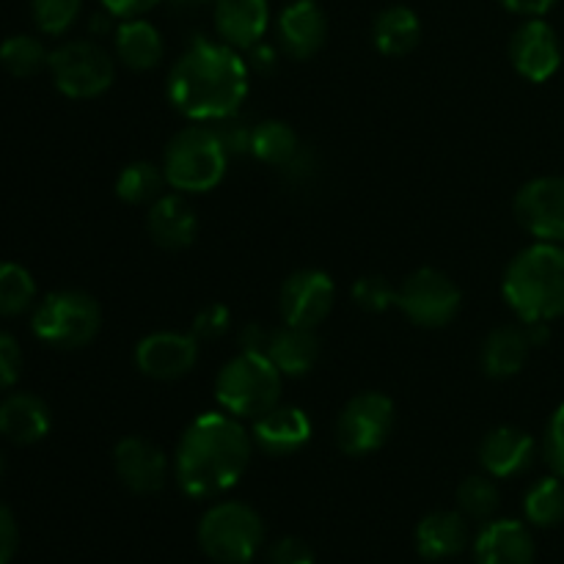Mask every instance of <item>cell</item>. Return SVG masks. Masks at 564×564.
I'll use <instances>...</instances> for the list:
<instances>
[{
    "label": "cell",
    "instance_id": "obj_1",
    "mask_svg": "<svg viewBox=\"0 0 564 564\" xmlns=\"http://www.w3.org/2000/svg\"><path fill=\"white\" fill-rule=\"evenodd\" d=\"M251 88V66L240 50L213 39H193L169 72V102L198 124L240 113Z\"/></svg>",
    "mask_w": 564,
    "mask_h": 564
},
{
    "label": "cell",
    "instance_id": "obj_2",
    "mask_svg": "<svg viewBox=\"0 0 564 564\" xmlns=\"http://www.w3.org/2000/svg\"><path fill=\"white\" fill-rule=\"evenodd\" d=\"M251 430L226 411L193 419L174 452V479L187 499H215L246 477L253 455Z\"/></svg>",
    "mask_w": 564,
    "mask_h": 564
},
{
    "label": "cell",
    "instance_id": "obj_3",
    "mask_svg": "<svg viewBox=\"0 0 564 564\" xmlns=\"http://www.w3.org/2000/svg\"><path fill=\"white\" fill-rule=\"evenodd\" d=\"M501 292L523 325L564 317V246L534 242L516 253L505 270Z\"/></svg>",
    "mask_w": 564,
    "mask_h": 564
},
{
    "label": "cell",
    "instance_id": "obj_4",
    "mask_svg": "<svg viewBox=\"0 0 564 564\" xmlns=\"http://www.w3.org/2000/svg\"><path fill=\"white\" fill-rule=\"evenodd\" d=\"M231 154L226 152L218 130L193 121L176 132L163 152V174L169 187L185 196L209 193L224 182Z\"/></svg>",
    "mask_w": 564,
    "mask_h": 564
},
{
    "label": "cell",
    "instance_id": "obj_5",
    "mask_svg": "<svg viewBox=\"0 0 564 564\" xmlns=\"http://www.w3.org/2000/svg\"><path fill=\"white\" fill-rule=\"evenodd\" d=\"M281 380L284 375L268 356L240 350L218 372L215 400L220 411L253 422L281 402Z\"/></svg>",
    "mask_w": 564,
    "mask_h": 564
},
{
    "label": "cell",
    "instance_id": "obj_6",
    "mask_svg": "<svg viewBox=\"0 0 564 564\" xmlns=\"http://www.w3.org/2000/svg\"><path fill=\"white\" fill-rule=\"evenodd\" d=\"M262 543V516L246 501H220L198 521V545L218 564H251Z\"/></svg>",
    "mask_w": 564,
    "mask_h": 564
},
{
    "label": "cell",
    "instance_id": "obj_7",
    "mask_svg": "<svg viewBox=\"0 0 564 564\" xmlns=\"http://www.w3.org/2000/svg\"><path fill=\"white\" fill-rule=\"evenodd\" d=\"M33 334L58 350H77L97 339L102 328V308L97 297L83 290L50 292L33 312Z\"/></svg>",
    "mask_w": 564,
    "mask_h": 564
},
{
    "label": "cell",
    "instance_id": "obj_8",
    "mask_svg": "<svg viewBox=\"0 0 564 564\" xmlns=\"http://www.w3.org/2000/svg\"><path fill=\"white\" fill-rule=\"evenodd\" d=\"M55 88L72 99H94L113 86L116 61L94 39H72L50 53Z\"/></svg>",
    "mask_w": 564,
    "mask_h": 564
},
{
    "label": "cell",
    "instance_id": "obj_9",
    "mask_svg": "<svg viewBox=\"0 0 564 564\" xmlns=\"http://www.w3.org/2000/svg\"><path fill=\"white\" fill-rule=\"evenodd\" d=\"M397 408L391 397L380 391H361L336 416V446L350 457L372 455L383 449L394 433Z\"/></svg>",
    "mask_w": 564,
    "mask_h": 564
},
{
    "label": "cell",
    "instance_id": "obj_10",
    "mask_svg": "<svg viewBox=\"0 0 564 564\" xmlns=\"http://www.w3.org/2000/svg\"><path fill=\"white\" fill-rule=\"evenodd\" d=\"M463 292L444 270L419 268L397 286V308L419 328H446L457 317Z\"/></svg>",
    "mask_w": 564,
    "mask_h": 564
},
{
    "label": "cell",
    "instance_id": "obj_11",
    "mask_svg": "<svg viewBox=\"0 0 564 564\" xmlns=\"http://www.w3.org/2000/svg\"><path fill=\"white\" fill-rule=\"evenodd\" d=\"M512 213L534 240L564 246V176L529 180L516 193Z\"/></svg>",
    "mask_w": 564,
    "mask_h": 564
},
{
    "label": "cell",
    "instance_id": "obj_12",
    "mask_svg": "<svg viewBox=\"0 0 564 564\" xmlns=\"http://www.w3.org/2000/svg\"><path fill=\"white\" fill-rule=\"evenodd\" d=\"M336 303V284L325 270L303 268L286 275L279 292V312L286 325L317 328Z\"/></svg>",
    "mask_w": 564,
    "mask_h": 564
},
{
    "label": "cell",
    "instance_id": "obj_13",
    "mask_svg": "<svg viewBox=\"0 0 564 564\" xmlns=\"http://www.w3.org/2000/svg\"><path fill=\"white\" fill-rule=\"evenodd\" d=\"M113 468L119 482L138 496L160 494L171 477L169 455L141 435H127L116 444Z\"/></svg>",
    "mask_w": 564,
    "mask_h": 564
},
{
    "label": "cell",
    "instance_id": "obj_14",
    "mask_svg": "<svg viewBox=\"0 0 564 564\" xmlns=\"http://www.w3.org/2000/svg\"><path fill=\"white\" fill-rule=\"evenodd\" d=\"M510 61L529 83H545L560 72L562 42L554 28L540 17H529L510 39Z\"/></svg>",
    "mask_w": 564,
    "mask_h": 564
},
{
    "label": "cell",
    "instance_id": "obj_15",
    "mask_svg": "<svg viewBox=\"0 0 564 564\" xmlns=\"http://www.w3.org/2000/svg\"><path fill=\"white\" fill-rule=\"evenodd\" d=\"M198 361V339L180 330H154L135 345V367L152 380H180Z\"/></svg>",
    "mask_w": 564,
    "mask_h": 564
},
{
    "label": "cell",
    "instance_id": "obj_16",
    "mask_svg": "<svg viewBox=\"0 0 564 564\" xmlns=\"http://www.w3.org/2000/svg\"><path fill=\"white\" fill-rule=\"evenodd\" d=\"M314 424L297 405H275L251 424V438L262 455L292 457L312 441Z\"/></svg>",
    "mask_w": 564,
    "mask_h": 564
},
{
    "label": "cell",
    "instance_id": "obj_17",
    "mask_svg": "<svg viewBox=\"0 0 564 564\" xmlns=\"http://www.w3.org/2000/svg\"><path fill=\"white\" fill-rule=\"evenodd\" d=\"M281 50L292 61H308L323 50L328 39V17L319 0H292L275 20Z\"/></svg>",
    "mask_w": 564,
    "mask_h": 564
},
{
    "label": "cell",
    "instance_id": "obj_18",
    "mask_svg": "<svg viewBox=\"0 0 564 564\" xmlns=\"http://www.w3.org/2000/svg\"><path fill=\"white\" fill-rule=\"evenodd\" d=\"M538 457V441L532 433L516 427V424H501L490 430L479 444V463L485 474L494 479H516L532 468Z\"/></svg>",
    "mask_w": 564,
    "mask_h": 564
},
{
    "label": "cell",
    "instance_id": "obj_19",
    "mask_svg": "<svg viewBox=\"0 0 564 564\" xmlns=\"http://www.w3.org/2000/svg\"><path fill=\"white\" fill-rule=\"evenodd\" d=\"M147 231L163 251L191 248L198 235V215L185 193H163L158 202L149 204Z\"/></svg>",
    "mask_w": 564,
    "mask_h": 564
},
{
    "label": "cell",
    "instance_id": "obj_20",
    "mask_svg": "<svg viewBox=\"0 0 564 564\" xmlns=\"http://www.w3.org/2000/svg\"><path fill=\"white\" fill-rule=\"evenodd\" d=\"M213 17L220 42L248 53L268 33L270 3L268 0H215Z\"/></svg>",
    "mask_w": 564,
    "mask_h": 564
},
{
    "label": "cell",
    "instance_id": "obj_21",
    "mask_svg": "<svg viewBox=\"0 0 564 564\" xmlns=\"http://www.w3.org/2000/svg\"><path fill=\"white\" fill-rule=\"evenodd\" d=\"M538 549L527 523L501 518L488 521L474 540V562L477 564H534Z\"/></svg>",
    "mask_w": 564,
    "mask_h": 564
},
{
    "label": "cell",
    "instance_id": "obj_22",
    "mask_svg": "<svg viewBox=\"0 0 564 564\" xmlns=\"http://www.w3.org/2000/svg\"><path fill=\"white\" fill-rule=\"evenodd\" d=\"M529 352H532V339L527 334V325H499V328L490 330L482 341V352H479V361H482V372L494 380H507L516 378L529 361Z\"/></svg>",
    "mask_w": 564,
    "mask_h": 564
},
{
    "label": "cell",
    "instance_id": "obj_23",
    "mask_svg": "<svg viewBox=\"0 0 564 564\" xmlns=\"http://www.w3.org/2000/svg\"><path fill=\"white\" fill-rule=\"evenodd\" d=\"M264 356L275 364L284 378H303L312 372L319 361V339L314 328H297V325H281L270 334V345Z\"/></svg>",
    "mask_w": 564,
    "mask_h": 564
},
{
    "label": "cell",
    "instance_id": "obj_24",
    "mask_svg": "<svg viewBox=\"0 0 564 564\" xmlns=\"http://www.w3.org/2000/svg\"><path fill=\"white\" fill-rule=\"evenodd\" d=\"M113 47L116 58L132 72H149L163 61L165 55V39L158 31V25H152L143 17L135 20H121L119 28L113 33Z\"/></svg>",
    "mask_w": 564,
    "mask_h": 564
},
{
    "label": "cell",
    "instance_id": "obj_25",
    "mask_svg": "<svg viewBox=\"0 0 564 564\" xmlns=\"http://www.w3.org/2000/svg\"><path fill=\"white\" fill-rule=\"evenodd\" d=\"M468 545V523L463 512H430L416 527V549L424 560H452Z\"/></svg>",
    "mask_w": 564,
    "mask_h": 564
},
{
    "label": "cell",
    "instance_id": "obj_26",
    "mask_svg": "<svg viewBox=\"0 0 564 564\" xmlns=\"http://www.w3.org/2000/svg\"><path fill=\"white\" fill-rule=\"evenodd\" d=\"M50 424L47 402L33 394H11L0 405V433L14 444H36L50 433Z\"/></svg>",
    "mask_w": 564,
    "mask_h": 564
},
{
    "label": "cell",
    "instance_id": "obj_27",
    "mask_svg": "<svg viewBox=\"0 0 564 564\" xmlns=\"http://www.w3.org/2000/svg\"><path fill=\"white\" fill-rule=\"evenodd\" d=\"M375 47L389 58H405L416 50L422 39V22L419 14L408 6H389L378 14L372 25Z\"/></svg>",
    "mask_w": 564,
    "mask_h": 564
},
{
    "label": "cell",
    "instance_id": "obj_28",
    "mask_svg": "<svg viewBox=\"0 0 564 564\" xmlns=\"http://www.w3.org/2000/svg\"><path fill=\"white\" fill-rule=\"evenodd\" d=\"M301 138L292 130L286 121L281 119H264L253 124L251 138V154L259 163L270 165V169L281 171L297 152H301Z\"/></svg>",
    "mask_w": 564,
    "mask_h": 564
},
{
    "label": "cell",
    "instance_id": "obj_29",
    "mask_svg": "<svg viewBox=\"0 0 564 564\" xmlns=\"http://www.w3.org/2000/svg\"><path fill=\"white\" fill-rule=\"evenodd\" d=\"M169 187L163 174V165L149 163V160H135V163L124 165L116 176V196L121 198L124 204H154L163 191Z\"/></svg>",
    "mask_w": 564,
    "mask_h": 564
},
{
    "label": "cell",
    "instance_id": "obj_30",
    "mask_svg": "<svg viewBox=\"0 0 564 564\" xmlns=\"http://www.w3.org/2000/svg\"><path fill=\"white\" fill-rule=\"evenodd\" d=\"M523 516L538 529L560 527L564 521V479L556 474L538 479L523 496Z\"/></svg>",
    "mask_w": 564,
    "mask_h": 564
},
{
    "label": "cell",
    "instance_id": "obj_31",
    "mask_svg": "<svg viewBox=\"0 0 564 564\" xmlns=\"http://www.w3.org/2000/svg\"><path fill=\"white\" fill-rule=\"evenodd\" d=\"M0 64H3V69L9 75L31 77L50 64V55L36 36L17 33V36L6 39L0 44Z\"/></svg>",
    "mask_w": 564,
    "mask_h": 564
},
{
    "label": "cell",
    "instance_id": "obj_32",
    "mask_svg": "<svg viewBox=\"0 0 564 564\" xmlns=\"http://www.w3.org/2000/svg\"><path fill=\"white\" fill-rule=\"evenodd\" d=\"M499 505V485L494 482L490 474H474V477H468L466 482L457 488V507H460L463 516L471 518V521H494Z\"/></svg>",
    "mask_w": 564,
    "mask_h": 564
},
{
    "label": "cell",
    "instance_id": "obj_33",
    "mask_svg": "<svg viewBox=\"0 0 564 564\" xmlns=\"http://www.w3.org/2000/svg\"><path fill=\"white\" fill-rule=\"evenodd\" d=\"M36 297L33 275L22 264L0 262V317L22 314Z\"/></svg>",
    "mask_w": 564,
    "mask_h": 564
},
{
    "label": "cell",
    "instance_id": "obj_34",
    "mask_svg": "<svg viewBox=\"0 0 564 564\" xmlns=\"http://www.w3.org/2000/svg\"><path fill=\"white\" fill-rule=\"evenodd\" d=\"M83 11V0H33V22L47 36H61L77 22Z\"/></svg>",
    "mask_w": 564,
    "mask_h": 564
},
{
    "label": "cell",
    "instance_id": "obj_35",
    "mask_svg": "<svg viewBox=\"0 0 564 564\" xmlns=\"http://www.w3.org/2000/svg\"><path fill=\"white\" fill-rule=\"evenodd\" d=\"M352 301L369 314H380L397 306V286L386 275H361L352 284Z\"/></svg>",
    "mask_w": 564,
    "mask_h": 564
},
{
    "label": "cell",
    "instance_id": "obj_36",
    "mask_svg": "<svg viewBox=\"0 0 564 564\" xmlns=\"http://www.w3.org/2000/svg\"><path fill=\"white\" fill-rule=\"evenodd\" d=\"M231 330V312L224 306V303H209L202 312L193 317L191 334L196 336L198 341H215L220 336H226Z\"/></svg>",
    "mask_w": 564,
    "mask_h": 564
},
{
    "label": "cell",
    "instance_id": "obj_37",
    "mask_svg": "<svg viewBox=\"0 0 564 564\" xmlns=\"http://www.w3.org/2000/svg\"><path fill=\"white\" fill-rule=\"evenodd\" d=\"M543 457L549 463L551 474L564 479V402L554 411L543 438Z\"/></svg>",
    "mask_w": 564,
    "mask_h": 564
},
{
    "label": "cell",
    "instance_id": "obj_38",
    "mask_svg": "<svg viewBox=\"0 0 564 564\" xmlns=\"http://www.w3.org/2000/svg\"><path fill=\"white\" fill-rule=\"evenodd\" d=\"M215 130H218L220 141H224L226 152L231 158L237 154H251V138H253V124H248L240 116H229L224 121H215Z\"/></svg>",
    "mask_w": 564,
    "mask_h": 564
},
{
    "label": "cell",
    "instance_id": "obj_39",
    "mask_svg": "<svg viewBox=\"0 0 564 564\" xmlns=\"http://www.w3.org/2000/svg\"><path fill=\"white\" fill-rule=\"evenodd\" d=\"M317 174H319V160L317 154H314V149L308 147H301V152H297L295 158L281 169V176H284L290 185H297V187H308L314 180H317Z\"/></svg>",
    "mask_w": 564,
    "mask_h": 564
},
{
    "label": "cell",
    "instance_id": "obj_40",
    "mask_svg": "<svg viewBox=\"0 0 564 564\" xmlns=\"http://www.w3.org/2000/svg\"><path fill=\"white\" fill-rule=\"evenodd\" d=\"M268 564H317L312 545L301 538H281L268 551Z\"/></svg>",
    "mask_w": 564,
    "mask_h": 564
},
{
    "label": "cell",
    "instance_id": "obj_41",
    "mask_svg": "<svg viewBox=\"0 0 564 564\" xmlns=\"http://www.w3.org/2000/svg\"><path fill=\"white\" fill-rule=\"evenodd\" d=\"M22 352L14 336L0 330V389H11L20 380Z\"/></svg>",
    "mask_w": 564,
    "mask_h": 564
},
{
    "label": "cell",
    "instance_id": "obj_42",
    "mask_svg": "<svg viewBox=\"0 0 564 564\" xmlns=\"http://www.w3.org/2000/svg\"><path fill=\"white\" fill-rule=\"evenodd\" d=\"M17 545H20V529H17V521L9 507L0 501V564H9L14 560Z\"/></svg>",
    "mask_w": 564,
    "mask_h": 564
},
{
    "label": "cell",
    "instance_id": "obj_43",
    "mask_svg": "<svg viewBox=\"0 0 564 564\" xmlns=\"http://www.w3.org/2000/svg\"><path fill=\"white\" fill-rule=\"evenodd\" d=\"M102 9L108 14H113L116 20H135V17H143L147 11H152L154 6H160L163 0H99Z\"/></svg>",
    "mask_w": 564,
    "mask_h": 564
},
{
    "label": "cell",
    "instance_id": "obj_44",
    "mask_svg": "<svg viewBox=\"0 0 564 564\" xmlns=\"http://www.w3.org/2000/svg\"><path fill=\"white\" fill-rule=\"evenodd\" d=\"M270 334L273 330H268L264 325L259 323H246L240 328V334H237V345H240L242 352H268V345H270Z\"/></svg>",
    "mask_w": 564,
    "mask_h": 564
},
{
    "label": "cell",
    "instance_id": "obj_45",
    "mask_svg": "<svg viewBox=\"0 0 564 564\" xmlns=\"http://www.w3.org/2000/svg\"><path fill=\"white\" fill-rule=\"evenodd\" d=\"M248 66H251V72H259V75H270V72H275V66H279V53H275L270 44L259 42L257 47L248 50Z\"/></svg>",
    "mask_w": 564,
    "mask_h": 564
},
{
    "label": "cell",
    "instance_id": "obj_46",
    "mask_svg": "<svg viewBox=\"0 0 564 564\" xmlns=\"http://www.w3.org/2000/svg\"><path fill=\"white\" fill-rule=\"evenodd\" d=\"M507 11L521 17H543L554 9L560 0H499Z\"/></svg>",
    "mask_w": 564,
    "mask_h": 564
},
{
    "label": "cell",
    "instance_id": "obj_47",
    "mask_svg": "<svg viewBox=\"0 0 564 564\" xmlns=\"http://www.w3.org/2000/svg\"><path fill=\"white\" fill-rule=\"evenodd\" d=\"M176 11H198L204 6H215V0H165Z\"/></svg>",
    "mask_w": 564,
    "mask_h": 564
},
{
    "label": "cell",
    "instance_id": "obj_48",
    "mask_svg": "<svg viewBox=\"0 0 564 564\" xmlns=\"http://www.w3.org/2000/svg\"><path fill=\"white\" fill-rule=\"evenodd\" d=\"M0 477H3V455H0Z\"/></svg>",
    "mask_w": 564,
    "mask_h": 564
}]
</instances>
